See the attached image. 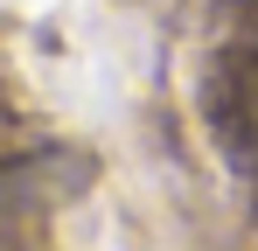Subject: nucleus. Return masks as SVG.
<instances>
[]
</instances>
